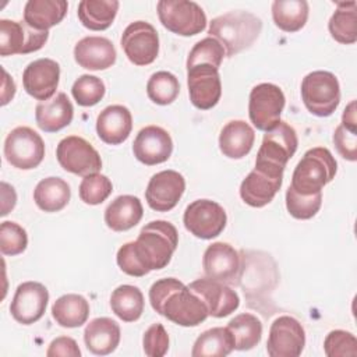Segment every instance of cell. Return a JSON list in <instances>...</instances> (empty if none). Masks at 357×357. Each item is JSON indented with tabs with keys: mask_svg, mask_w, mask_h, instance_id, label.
Instances as JSON below:
<instances>
[{
	"mask_svg": "<svg viewBox=\"0 0 357 357\" xmlns=\"http://www.w3.org/2000/svg\"><path fill=\"white\" fill-rule=\"evenodd\" d=\"M152 308L180 326H197L208 317L202 298L176 278L156 280L149 289Z\"/></svg>",
	"mask_w": 357,
	"mask_h": 357,
	"instance_id": "obj_1",
	"label": "cell"
},
{
	"mask_svg": "<svg viewBox=\"0 0 357 357\" xmlns=\"http://www.w3.org/2000/svg\"><path fill=\"white\" fill-rule=\"evenodd\" d=\"M178 244V233L167 220H152L146 223L135 241H130L131 251L142 272L163 269L169 265Z\"/></svg>",
	"mask_w": 357,
	"mask_h": 357,
	"instance_id": "obj_2",
	"label": "cell"
},
{
	"mask_svg": "<svg viewBox=\"0 0 357 357\" xmlns=\"http://www.w3.org/2000/svg\"><path fill=\"white\" fill-rule=\"evenodd\" d=\"M261 31V18L248 11L237 10L215 17L209 22L208 33L223 46L226 56L231 57L248 49L257 40Z\"/></svg>",
	"mask_w": 357,
	"mask_h": 357,
	"instance_id": "obj_3",
	"label": "cell"
},
{
	"mask_svg": "<svg viewBox=\"0 0 357 357\" xmlns=\"http://www.w3.org/2000/svg\"><path fill=\"white\" fill-rule=\"evenodd\" d=\"M337 163L328 148L308 149L297 163L290 187L303 195L322 192V188L335 178Z\"/></svg>",
	"mask_w": 357,
	"mask_h": 357,
	"instance_id": "obj_4",
	"label": "cell"
},
{
	"mask_svg": "<svg viewBox=\"0 0 357 357\" xmlns=\"http://www.w3.org/2000/svg\"><path fill=\"white\" fill-rule=\"evenodd\" d=\"M301 99L318 117L331 116L340 103V85L335 74L324 70L307 74L301 81Z\"/></svg>",
	"mask_w": 357,
	"mask_h": 357,
	"instance_id": "obj_5",
	"label": "cell"
},
{
	"mask_svg": "<svg viewBox=\"0 0 357 357\" xmlns=\"http://www.w3.org/2000/svg\"><path fill=\"white\" fill-rule=\"evenodd\" d=\"M162 25L173 33L192 36L206 26V15L199 4L188 0H160L156 4Z\"/></svg>",
	"mask_w": 357,
	"mask_h": 357,
	"instance_id": "obj_6",
	"label": "cell"
},
{
	"mask_svg": "<svg viewBox=\"0 0 357 357\" xmlns=\"http://www.w3.org/2000/svg\"><path fill=\"white\" fill-rule=\"evenodd\" d=\"M4 158L15 169H35L45 158V142L31 127H15L6 137Z\"/></svg>",
	"mask_w": 357,
	"mask_h": 357,
	"instance_id": "obj_7",
	"label": "cell"
},
{
	"mask_svg": "<svg viewBox=\"0 0 357 357\" xmlns=\"http://www.w3.org/2000/svg\"><path fill=\"white\" fill-rule=\"evenodd\" d=\"M283 172V167L255 162V167L240 184L241 199L252 208L268 205L282 187Z\"/></svg>",
	"mask_w": 357,
	"mask_h": 357,
	"instance_id": "obj_8",
	"label": "cell"
},
{
	"mask_svg": "<svg viewBox=\"0 0 357 357\" xmlns=\"http://www.w3.org/2000/svg\"><path fill=\"white\" fill-rule=\"evenodd\" d=\"M286 98L283 91L271 82L255 85L250 92L248 116L254 127L259 131H268L280 121Z\"/></svg>",
	"mask_w": 357,
	"mask_h": 357,
	"instance_id": "obj_9",
	"label": "cell"
},
{
	"mask_svg": "<svg viewBox=\"0 0 357 357\" xmlns=\"http://www.w3.org/2000/svg\"><path fill=\"white\" fill-rule=\"evenodd\" d=\"M56 158L66 172L77 176L85 177L99 173L102 169V159L98 151L78 135L63 138L56 148Z\"/></svg>",
	"mask_w": 357,
	"mask_h": 357,
	"instance_id": "obj_10",
	"label": "cell"
},
{
	"mask_svg": "<svg viewBox=\"0 0 357 357\" xmlns=\"http://www.w3.org/2000/svg\"><path fill=\"white\" fill-rule=\"evenodd\" d=\"M227 215L222 205L211 199H195L184 211V227L195 237L211 240L226 227Z\"/></svg>",
	"mask_w": 357,
	"mask_h": 357,
	"instance_id": "obj_11",
	"label": "cell"
},
{
	"mask_svg": "<svg viewBox=\"0 0 357 357\" xmlns=\"http://www.w3.org/2000/svg\"><path fill=\"white\" fill-rule=\"evenodd\" d=\"M120 45L127 59L135 66H148L159 54V35L146 21L131 22L121 35Z\"/></svg>",
	"mask_w": 357,
	"mask_h": 357,
	"instance_id": "obj_12",
	"label": "cell"
},
{
	"mask_svg": "<svg viewBox=\"0 0 357 357\" xmlns=\"http://www.w3.org/2000/svg\"><path fill=\"white\" fill-rule=\"evenodd\" d=\"M49 31H36L25 21L0 20V54H26L43 47Z\"/></svg>",
	"mask_w": 357,
	"mask_h": 357,
	"instance_id": "obj_13",
	"label": "cell"
},
{
	"mask_svg": "<svg viewBox=\"0 0 357 357\" xmlns=\"http://www.w3.org/2000/svg\"><path fill=\"white\" fill-rule=\"evenodd\" d=\"M298 145L296 130L286 121H279L265 131L255 162L286 167L289 159L296 153Z\"/></svg>",
	"mask_w": 357,
	"mask_h": 357,
	"instance_id": "obj_14",
	"label": "cell"
},
{
	"mask_svg": "<svg viewBox=\"0 0 357 357\" xmlns=\"http://www.w3.org/2000/svg\"><path fill=\"white\" fill-rule=\"evenodd\" d=\"M305 346L303 325L293 317L276 318L269 329L266 351L271 357H297Z\"/></svg>",
	"mask_w": 357,
	"mask_h": 357,
	"instance_id": "obj_15",
	"label": "cell"
},
{
	"mask_svg": "<svg viewBox=\"0 0 357 357\" xmlns=\"http://www.w3.org/2000/svg\"><path fill=\"white\" fill-rule=\"evenodd\" d=\"M187 85L190 100L197 109L209 110L218 105L222 95L219 68L209 64L187 68Z\"/></svg>",
	"mask_w": 357,
	"mask_h": 357,
	"instance_id": "obj_16",
	"label": "cell"
},
{
	"mask_svg": "<svg viewBox=\"0 0 357 357\" xmlns=\"http://www.w3.org/2000/svg\"><path fill=\"white\" fill-rule=\"evenodd\" d=\"M185 191V180L176 170H162L153 174L146 185L145 198L151 209L169 212L173 209Z\"/></svg>",
	"mask_w": 357,
	"mask_h": 357,
	"instance_id": "obj_17",
	"label": "cell"
},
{
	"mask_svg": "<svg viewBox=\"0 0 357 357\" xmlns=\"http://www.w3.org/2000/svg\"><path fill=\"white\" fill-rule=\"evenodd\" d=\"M49 291L39 282H24L18 284L13 301L10 304V312L13 318L22 324L31 325L39 321L47 307Z\"/></svg>",
	"mask_w": 357,
	"mask_h": 357,
	"instance_id": "obj_18",
	"label": "cell"
},
{
	"mask_svg": "<svg viewBox=\"0 0 357 357\" xmlns=\"http://www.w3.org/2000/svg\"><path fill=\"white\" fill-rule=\"evenodd\" d=\"M202 266L206 278L222 283H234L241 272L240 254L229 243L216 241L205 250Z\"/></svg>",
	"mask_w": 357,
	"mask_h": 357,
	"instance_id": "obj_19",
	"label": "cell"
},
{
	"mask_svg": "<svg viewBox=\"0 0 357 357\" xmlns=\"http://www.w3.org/2000/svg\"><path fill=\"white\" fill-rule=\"evenodd\" d=\"M60 66L57 61L43 57L29 63L22 73V85L28 95L36 100H49L59 86Z\"/></svg>",
	"mask_w": 357,
	"mask_h": 357,
	"instance_id": "obj_20",
	"label": "cell"
},
{
	"mask_svg": "<svg viewBox=\"0 0 357 357\" xmlns=\"http://www.w3.org/2000/svg\"><path fill=\"white\" fill-rule=\"evenodd\" d=\"M188 289L198 294L213 318H223L234 312L240 305L238 294L226 283L205 278L188 284Z\"/></svg>",
	"mask_w": 357,
	"mask_h": 357,
	"instance_id": "obj_21",
	"label": "cell"
},
{
	"mask_svg": "<svg viewBox=\"0 0 357 357\" xmlns=\"http://www.w3.org/2000/svg\"><path fill=\"white\" fill-rule=\"evenodd\" d=\"M134 156L146 166L166 162L173 152L170 134L159 126H146L141 128L132 144Z\"/></svg>",
	"mask_w": 357,
	"mask_h": 357,
	"instance_id": "obj_22",
	"label": "cell"
},
{
	"mask_svg": "<svg viewBox=\"0 0 357 357\" xmlns=\"http://www.w3.org/2000/svg\"><path fill=\"white\" fill-rule=\"evenodd\" d=\"M116 49L105 36H85L74 46V59L82 68L99 71L116 63Z\"/></svg>",
	"mask_w": 357,
	"mask_h": 357,
	"instance_id": "obj_23",
	"label": "cell"
},
{
	"mask_svg": "<svg viewBox=\"0 0 357 357\" xmlns=\"http://www.w3.org/2000/svg\"><path fill=\"white\" fill-rule=\"evenodd\" d=\"M132 116L123 105H110L105 107L96 119L98 137L109 145L123 144L131 134Z\"/></svg>",
	"mask_w": 357,
	"mask_h": 357,
	"instance_id": "obj_24",
	"label": "cell"
},
{
	"mask_svg": "<svg viewBox=\"0 0 357 357\" xmlns=\"http://www.w3.org/2000/svg\"><path fill=\"white\" fill-rule=\"evenodd\" d=\"M121 332L119 324L107 317L92 319L84 331V342L86 349L96 356H107L113 353L120 343Z\"/></svg>",
	"mask_w": 357,
	"mask_h": 357,
	"instance_id": "obj_25",
	"label": "cell"
},
{
	"mask_svg": "<svg viewBox=\"0 0 357 357\" xmlns=\"http://www.w3.org/2000/svg\"><path fill=\"white\" fill-rule=\"evenodd\" d=\"M74 117V107L64 92H59L53 99L39 102L35 107V120L45 132H56L67 127Z\"/></svg>",
	"mask_w": 357,
	"mask_h": 357,
	"instance_id": "obj_26",
	"label": "cell"
},
{
	"mask_svg": "<svg viewBox=\"0 0 357 357\" xmlns=\"http://www.w3.org/2000/svg\"><path fill=\"white\" fill-rule=\"evenodd\" d=\"M255 141L252 127L244 120L229 121L219 134V149L230 159H241L250 153Z\"/></svg>",
	"mask_w": 357,
	"mask_h": 357,
	"instance_id": "obj_27",
	"label": "cell"
},
{
	"mask_svg": "<svg viewBox=\"0 0 357 357\" xmlns=\"http://www.w3.org/2000/svg\"><path fill=\"white\" fill-rule=\"evenodd\" d=\"M144 208L139 198L134 195H119L105 211V223L113 231H126L139 223Z\"/></svg>",
	"mask_w": 357,
	"mask_h": 357,
	"instance_id": "obj_28",
	"label": "cell"
},
{
	"mask_svg": "<svg viewBox=\"0 0 357 357\" xmlns=\"http://www.w3.org/2000/svg\"><path fill=\"white\" fill-rule=\"evenodd\" d=\"M66 0H28L24 7V21L36 31H49L67 14Z\"/></svg>",
	"mask_w": 357,
	"mask_h": 357,
	"instance_id": "obj_29",
	"label": "cell"
},
{
	"mask_svg": "<svg viewBox=\"0 0 357 357\" xmlns=\"http://www.w3.org/2000/svg\"><path fill=\"white\" fill-rule=\"evenodd\" d=\"M71 190L67 181L60 177H46L40 180L33 190L36 206L45 212H59L68 204Z\"/></svg>",
	"mask_w": 357,
	"mask_h": 357,
	"instance_id": "obj_30",
	"label": "cell"
},
{
	"mask_svg": "<svg viewBox=\"0 0 357 357\" xmlns=\"http://www.w3.org/2000/svg\"><path fill=\"white\" fill-rule=\"evenodd\" d=\"M52 317L63 328H79L89 317V303L81 294H64L53 303Z\"/></svg>",
	"mask_w": 357,
	"mask_h": 357,
	"instance_id": "obj_31",
	"label": "cell"
},
{
	"mask_svg": "<svg viewBox=\"0 0 357 357\" xmlns=\"http://www.w3.org/2000/svg\"><path fill=\"white\" fill-rule=\"evenodd\" d=\"M117 0H82L78 4V18L91 31L107 29L119 11Z\"/></svg>",
	"mask_w": 357,
	"mask_h": 357,
	"instance_id": "obj_32",
	"label": "cell"
},
{
	"mask_svg": "<svg viewBox=\"0 0 357 357\" xmlns=\"http://www.w3.org/2000/svg\"><path fill=\"white\" fill-rule=\"evenodd\" d=\"M234 350V339L230 331L216 326L202 332L194 342L192 357H225Z\"/></svg>",
	"mask_w": 357,
	"mask_h": 357,
	"instance_id": "obj_33",
	"label": "cell"
},
{
	"mask_svg": "<svg viewBox=\"0 0 357 357\" xmlns=\"http://www.w3.org/2000/svg\"><path fill=\"white\" fill-rule=\"evenodd\" d=\"M328 28L331 36L343 45H351L357 40V3L339 1L332 14Z\"/></svg>",
	"mask_w": 357,
	"mask_h": 357,
	"instance_id": "obj_34",
	"label": "cell"
},
{
	"mask_svg": "<svg viewBox=\"0 0 357 357\" xmlns=\"http://www.w3.org/2000/svg\"><path fill=\"white\" fill-rule=\"evenodd\" d=\"M110 307L121 321L134 322L139 319L144 312V294L137 286L121 284L113 290L110 296Z\"/></svg>",
	"mask_w": 357,
	"mask_h": 357,
	"instance_id": "obj_35",
	"label": "cell"
},
{
	"mask_svg": "<svg viewBox=\"0 0 357 357\" xmlns=\"http://www.w3.org/2000/svg\"><path fill=\"white\" fill-rule=\"evenodd\" d=\"M308 3L305 0H275L272 18L275 25L284 32L300 31L308 20Z\"/></svg>",
	"mask_w": 357,
	"mask_h": 357,
	"instance_id": "obj_36",
	"label": "cell"
},
{
	"mask_svg": "<svg viewBox=\"0 0 357 357\" xmlns=\"http://www.w3.org/2000/svg\"><path fill=\"white\" fill-rule=\"evenodd\" d=\"M333 144L339 155L350 162L357 160V119L356 100H351L342 116V123L333 132Z\"/></svg>",
	"mask_w": 357,
	"mask_h": 357,
	"instance_id": "obj_37",
	"label": "cell"
},
{
	"mask_svg": "<svg viewBox=\"0 0 357 357\" xmlns=\"http://www.w3.org/2000/svg\"><path fill=\"white\" fill-rule=\"evenodd\" d=\"M227 329L234 339V350H251L262 337V322L254 314L243 312L227 324Z\"/></svg>",
	"mask_w": 357,
	"mask_h": 357,
	"instance_id": "obj_38",
	"label": "cell"
},
{
	"mask_svg": "<svg viewBox=\"0 0 357 357\" xmlns=\"http://www.w3.org/2000/svg\"><path fill=\"white\" fill-rule=\"evenodd\" d=\"M178 92L180 82L177 77L169 71H156L146 82L148 98L160 106L173 103L178 96Z\"/></svg>",
	"mask_w": 357,
	"mask_h": 357,
	"instance_id": "obj_39",
	"label": "cell"
},
{
	"mask_svg": "<svg viewBox=\"0 0 357 357\" xmlns=\"http://www.w3.org/2000/svg\"><path fill=\"white\" fill-rule=\"evenodd\" d=\"M106 88L103 81L96 75L82 74L78 77L71 88V93L79 106L89 107L99 103L105 96Z\"/></svg>",
	"mask_w": 357,
	"mask_h": 357,
	"instance_id": "obj_40",
	"label": "cell"
},
{
	"mask_svg": "<svg viewBox=\"0 0 357 357\" xmlns=\"http://www.w3.org/2000/svg\"><path fill=\"white\" fill-rule=\"evenodd\" d=\"M225 56L226 53L223 46L215 38L206 36L197 42L190 50L187 57V68L198 64H209L219 68Z\"/></svg>",
	"mask_w": 357,
	"mask_h": 357,
	"instance_id": "obj_41",
	"label": "cell"
},
{
	"mask_svg": "<svg viewBox=\"0 0 357 357\" xmlns=\"http://www.w3.org/2000/svg\"><path fill=\"white\" fill-rule=\"evenodd\" d=\"M113 191V184L110 178L100 173H93L85 176L79 184V198L88 205L102 204Z\"/></svg>",
	"mask_w": 357,
	"mask_h": 357,
	"instance_id": "obj_42",
	"label": "cell"
},
{
	"mask_svg": "<svg viewBox=\"0 0 357 357\" xmlns=\"http://www.w3.org/2000/svg\"><path fill=\"white\" fill-rule=\"evenodd\" d=\"M322 205V192L312 195H303L296 192L291 187L286 191V208L287 212L296 219H311L317 215Z\"/></svg>",
	"mask_w": 357,
	"mask_h": 357,
	"instance_id": "obj_43",
	"label": "cell"
},
{
	"mask_svg": "<svg viewBox=\"0 0 357 357\" xmlns=\"http://www.w3.org/2000/svg\"><path fill=\"white\" fill-rule=\"evenodd\" d=\"M28 236L22 226L6 220L0 225V251L3 255H18L25 251Z\"/></svg>",
	"mask_w": 357,
	"mask_h": 357,
	"instance_id": "obj_44",
	"label": "cell"
},
{
	"mask_svg": "<svg viewBox=\"0 0 357 357\" xmlns=\"http://www.w3.org/2000/svg\"><path fill=\"white\" fill-rule=\"evenodd\" d=\"M324 351L328 357H356L357 339L347 331H331L324 340Z\"/></svg>",
	"mask_w": 357,
	"mask_h": 357,
	"instance_id": "obj_45",
	"label": "cell"
},
{
	"mask_svg": "<svg viewBox=\"0 0 357 357\" xmlns=\"http://www.w3.org/2000/svg\"><path fill=\"white\" fill-rule=\"evenodd\" d=\"M144 353L148 357H163L169 350V335L162 324L151 325L142 337Z\"/></svg>",
	"mask_w": 357,
	"mask_h": 357,
	"instance_id": "obj_46",
	"label": "cell"
},
{
	"mask_svg": "<svg viewBox=\"0 0 357 357\" xmlns=\"http://www.w3.org/2000/svg\"><path fill=\"white\" fill-rule=\"evenodd\" d=\"M47 357H56V356H63V357H79L81 350L77 344V342L73 337L68 336H60L52 340L49 344V349L46 351Z\"/></svg>",
	"mask_w": 357,
	"mask_h": 357,
	"instance_id": "obj_47",
	"label": "cell"
},
{
	"mask_svg": "<svg viewBox=\"0 0 357 357\" xmlns=\"http://www.w3.org/2000/svg\"><path fill=\"white\" fill-rule=\"evenodd\" d=\"M1 216H6L10 211L14 209L17 204V194L13 185L7 184L6 181H1Z\"/></svg>",
	"mask_w": 357,
	"mask_h": 357,
	"instance_id": "obj_48",
	"label": "cell"
},
{
	"mask_svg": "<svg viewBox=\"0 0 357 357\" xmlns=\"http://www.w3.org/2000/svg\"><path fill=\"white\" fill-rule=\"evenodd\" d=\"M3 71V84H1V105H7L15 95V82L14 79L7 74V71L4 68H1Z\"/></svg>",
	"mask_w": 357,
	"mask_h": 357,
	"instance_id": "obj_49",
	"label": "cell"
}]
</instances>
